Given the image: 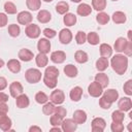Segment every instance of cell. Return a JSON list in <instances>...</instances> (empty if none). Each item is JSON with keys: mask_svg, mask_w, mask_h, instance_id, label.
<instances>
[{"mask_svg": "<svg viewBox=\"0 0 132 132\" xmlns=\"http://www.w3.org/2000/svg\"><path fill=\"white\" fill-rule=\"evenodd\" d=\"M55 112L58 113V114H60L61 117L65 118V117H66V113H67V110H66V108L63 107V106H58V107L55 108Z\"/></svg>", "mask_w": 132, "mask_h": 132, "instance_id": "51", "label": "cell"}, {"mask_svg": "<svg viewBox=\"0 0 132 132\" xmlns=\"http://www.w3.org/2000/svg\"><path fill=\"white\" fill-rule=\"evenodd\" d=\"M11 120L6 116V113H0V129L4 132L11 130Z\"/></svg>", "mask_w": 132, "mask_h": 132, "instance_id": "13", "label": "cell"}, {"mask_svg": "<svg viewBox=\"0 0 132 132\" xmlns=\"http://www.w3.org/2000/svg\"><path fill=\"white\" fill-rule=\"evenodd\" d=\"M51 60L52 62L56 64H61L66 60V54L63 51H56L51 54Z\"/></svg>", "mask_w": 132, "mask_h": 132, "instance_id": "17", "label": "cell"}, {"mask_svg": "<svg viewBox=\"0 0 132 132\" xmlns=\"http://www.w3.org/2000/svg\"><path fill=\"white\" fill-rule=\"evenodd\" d=\"M8 34L11 36V37H18L21 33V28L19 25H15V24H11L8 26Z\"/></svg>", "mask_w": 132, "mask_h": 132, "instance_id": "39", "label": "cell"}, {"mask_svg": "<svg viewBox=\"0 0 132 132\" xmlns=\"http://www.w3.org/2000/svg\"><path fill=\"white\" fill-rule=\"evenodd\" d=\"M72 120L77 124V125H80V124H84L86 123L87 121V112L82 109H77L73 112V117H72Z\"/></svg>", "mask_w": 132, "mask_h": 132, "instance_id": "15", "label": "cell"}, {"mask_svg": "<svg viewBox=\"0 0 132 132\" xmlns=\"http://www.w3.org/2000/svg\"><path fill=\"white\" fill-rule=\"evenodd\" d=\"M74 59H75V61H76L77 63L84 64V63L88 62L89 56H88V54H87L86 52L79 50V51H76V52H75V54H74Z\"/></svg>", "mask_w": 132, "mask_h": 132, "instance_id": "31", "label": "cell"}, {"mask_svg": "<svg viewBox=\"0 0 132 132\" xmlns=\"http://www.w3.org/2000/svg\"><path fill=\"white\" fill-rule=\"evenodd\" d=\"M26 5L30 10H38L41 6V0H26Z\"/></svg>", "mask_w": 132, "mask_h": 132, "instance_id": "38", "label": "cell"}, {"mask_svg": "<svg viewBox=\"0 0 132 132\" xmlns=\"http://www.w3.org/2000/svg\"><path fill=\"white\" fill-rule=\"evenodd\" d=\"M111 104H112V103H110L109 101H107L103 96L99 99V105H100V107L103 108V109H109L110 106H111Z\"/></svg>", "mask_w": 132, "mask_h": 132, "instance_id": "48", "label": "cell"}, {"mask_svg": "<svg viewBox=\"0 0 132 132\" xmlns=\"http://www.w3.org/2000/svg\"><path fill=\"white\" fill-rule=\"evenodd\" d=\"M55 108H56V106L53 102H46V103H44V105L42 107V112L46 116H51L55 112Z\"/></svg>", "mask_w": 132, "mask_h": 132, "instance_id": "40", "label": "cell"}, {"mask_svg": "<svg viewBox=\"0 0 132 132\" xmlns=\"http://www.w3.org/2000/svg\"><path fill=\"white\" fill-rule=\"evenodd\" d=\"M131 34H132V31L129 30V31H128V41H132V36H131Z\"/></svg>", "mask_w": 132, "mask_h": 132, "instance_id": "57", "label": "cell"}, {"mask_svg": "<svg viewBox=\"0 0 132 132\" xmlns=\"http://www.w3.org/2000/svg\"><path fill=\"white\" fill-rule=\"evenodd\" d=\"M51 131H58V132H61L62 129L59 128V126H53V128L51 129Z\"/></svg>", "mask_w": 132, "mask_h": 132, "instance_id": "56", "label": "cell"}, {"mask_svg": "<svg viewBox=\"0 0 132 132\" xmlns=\"http://www.w3.org/2000/svg\"><path fill=\"white\" fill-rule=\"evenodd\" d=\"M111 20L114 24H124L127 21V16L123 11H116L111 15Z\"/></svg>", "mask_w": 132, "mask_h": 132, "instance_id": "27", "label": "cell"}, {"mask_svg": "<svg viewBox=\"0 0 132 132\" xmlns=\"http://www.w3.org/2000/svg\"><path fill=\"white\" fill-rule=\"evenodd\" d=\"M59 76V70L55 66H47L43 73V82L44 85L50 88L54 89L57 87V80Z\"/></svg>", "mask_w": 132, "mask_h": 132, "instance_id": "2", "label": "cell"}, {"mask_svg": "<svg viewBox=\"0 0 132 132\" xmlns=\"http://www.w3.org/2000/svg\"><path fill=\"white\" fill-rule=\"evenodd\" d=\"M110 129L112 132H122V131H124V125H123V123L112 122L110 125Z\"/></svg>", "mask_w": 132, "mask_h": 132, "instance_id": "45", "label": "cell"}, {"mask_svg": "<svg viewBox=\"0 0 132 132\" xmlns=\"http://www.w3.org/2000/svg\"><path fill=\"white\" fill-rule=\"evenodd\" d=\"M108 65H109V62L105 57H101L96 61V68L98 71H101V72L104 71L108 67Z\"/></svg>", "mask_w": 132, "mask_h": 132, "instance_id": "32", "label": "cell"}, {"mask_svg": "<svg viewBox=\"0 0 132 132\" xmlns=\"http://www.w3.org/2000/svg\"><path fill=\"white\" fill-rule=\"evenodd\" d=\"M100 55L101 57H105V58H109L112 55V47L107 44V43H101L100 44Z\"/></svg>", "mask_w": 132, "mask_h": 132, "instance_id": "30", "label": "cell"}, {"mask_svg": "<svg viewBox=\"0 0 132 132\" xmlns=\"http://www.w3.org/2000/svg\"><path fill=\"white\" fill-rule=\"evenodd\" d=\"M69 10V4L65 1H60L56 4V11L59 14H65Z\"/></svg>", "mask_w": 132, "mask_h": 132, "instance_id": "33", "label": "cell"}, {"mask_svg": "<svg viewBox=\"0 0 132 132\" xmlns=\"http://www.w3.org/2000/svg\"><path fill=\"white\" fill-rule=\"evenodd\" d=\"M43 35L47 38V39H52L54 38L56 35H57V32L54 30V29H50V28H45L43 31H42Z\"/></svg>", "mask_w": 132, "mask_h": 132, "instance_id": "47", "label": "cell"}, {"mask_svg": "<svg viewBox=\"0 0 132 132\" xmlns=\"http://www.w3.org/2000/svg\"><path fill=\"white\" fill-rule=\"evenodd\" d=\"M76 15L74 13H71V12H67L64 14V18H63V22L64 24L66 25V27H71V26H74L76 24Z\"/></svg>", "mask_w": 132, "mask_h": 132, "instance_id": "25", "label": "cell"}, {"mask_svg": "<svg viewBox=\"0 0 132 132\" xmlns=\"http://www.w3.org/2000/svg\"><path fill=\"white\" fill-rule=\"evenodd\" d=\"M7 101H8V95L3 92H0V103H4Z\"/></svg>", "mask_w": 132, "mask_h": 132, "instance_id": "54", "label": "cell"}, {"mask_svg": "<svg viewBox=\"0 0 132 132\" xmlns=\"http://www.w3.org/2000/svg\"><path fill=\"white\" fill-rule=\"evenodd\" d=\"M43 1H44V2H46V3H48V2H52L53 0H43Z\"/></svg>", "mask_w": 132, "mask_h": 132, "instance_id": "60", "label": "cell"}, {"mask_svg": "<svg viewBox=\"0 0 132 132\" xmlns=\"http://www.w3.org/2000/svg\"><path fill=\"white\" fill-rule=\"evenodd\" d=\"M47 100H48V97H47V95L44 92H38V93H36V95H35V101L37 103L44 104V103L47 102Z\"/></svg>", "mask_w": 132, "mask_h": 132, "instance_id": "43", "label": "cell"}, {"mask_svg": "<svg viewBox=\"0 0 132 132\" xmlns=\"http://www.w3.org/2000/svg\"><path fill=\"white\" fill-rule=\"evenodd\" d=\"M118 107L120 110L122 111H129L132 108V101L130 99V97H123L121 99H119L118 102Z\"/></svg>", "mask_w": 132, "mask_h": 132, "instance_id": "12", "label": "cell"}, {"mask_svg": "<svg viewBox=\"0 0 132 132\" xmlns=\"http://www.w3.org/2000/svg\"><path fill=\"white\" fill-rule=\"evenodd\" d=\"M36 18H37V21H38L39 23H41V24H46V23H48V22L52 20V14H51V12H50L48 10H46V9H41L40 11H38Z\"/></svg>", "mask_w": 132, "mask_h": 132, "instance_id": "19", "label": "cell"}, {"mask_svg": "<svg viewBox=\"0 0 132 132\" xmlns=\"http://www.w3.org/2000/svg\"><path fill=\"white\" fill-rule=\"evenodd\" d=\"M16 18H18V22H19V24L24 25V26H25V25L27 26V25L31 24V23H32V20H33V16H32L31 12L26 11V10L19 12Z\"/></svg>", "mask_w": 132, "mask_h": 132, "instance_id": "9", "label": "cell"}, {"mask_svg": "<svg viewBox=\"0 0 132 132\" xmlns=\"http://www.w3.org/2000/svg\"><path fill=\"white\" fill-rule=\"evenodd\" d=\"M88 92H89L90 96H92V97H100L102 95V93H103V88L100 86L99 82L94 80L93 82H91L89 85Z\"/></svg>", "mask_w": 132, "mask_h": 132, "instance_id": "5", "label": "cell"}, {"mask_svg": "<svg viewBox=\"0 0 132 132\" xmlns=\"http://www.w3.org/2000/svg\"><path fill=\"white\" fill-rule=\"evenodd\" d=\"M124 119H125V114H124V111H122V110H120V109L112 111V113H111V120H112V122L123 123Z\"/></svg>", "mask_w": 132, "mask_h": 132, "instance_id": "37", "label": "cell"}, {"mask_svg": "<svg viewBox=\"0 0 132 132\" xmlns=\"http://www.w3.org/2000/svg\"><path fill=\"white\" fill-rule=\"evenodd\" d=\"M8 22V16L6 15V13L0 12V28H3L7 25Z\"/></svg>", "mask_w": 132, "mask_h": 132, "instance_id": "49", "label": "cell"}, {"mask_svg": "<svg viewBox=\"0 0 132 132\" xmlns=\"http://www.w3.org/2000/svg\"><path fill=\"white\" fill-rule=\"evenodd\" d=\"M110 20V16L104 12V11H100L97 15H96V21L99 25H106Z\"/></svg>", "mask_w": 132, "mask_h": 132, "instance_id": "34", "label": "cell"}, {"mask_svg": "<svg viewBox=\"0 0 132 132\" xmlns=\"http://www.w3.org/2000/svg\"><path fill=\"white\" fill-rule=\"evenodd\" d=\"M7 87V80L5 77L0 76V91H3Z\"/></svg>", "mask_w": 132, "mask_h": 132, "instance_id": "52", "label": "cell"}, {"mask_svg": "<svg viewBox=\"0 0 132 132\" xmlns=\"http://www.w3.org/2000/svg\"><path fill=\"white\" fill-rule=\"evenodd\" d=\"M128 63H129L128 57L125 55H122V54L114 55L110 61V65H111L112 70L119 75H122L127 71Z\"/></svg>", "mask_w": 132, "mask_h": 132, "instance_id": "1", "label": "cell"}, {"mask_svg": "<svg viewBox=\"0 0 132 132\" xmlns=\"http://www.w3.org/2000/svg\"><path fill=\"white\" fill-rule=\"evenodd\" d=\"M7 111H8V105L6 104V102L0 103V113H7Z\"/></svg>", "mask_w": 132, "mask_h": 132, "instance_id": "53", "label": "cell"}, {"mask_svg": "<svg viewBox=\"0 0 132 132\" xmlns=\"http://www.w3.org/2000/svg\"><path fill=\"white\" fill-rule=\"evenodd\" d=\"M124 92L128 95V96H131L132 95V79H128L125 84H124Z\"/></svg>", "mask_w": 132, "mask_h": 132, "instance_id": "46", "label": "cell"}, {"mask_svg": "<svg viewBox=\"0 0 132 132\" xmlns=\"http://www.w3.org/2000/svg\"><path fill=\"white\" fill-rule=\"evenodd\" d=\"M7 68L12 73H19L21 71V63L16 59H10L7 62Z\"/></svg>", "mask_w": 132, "mask_h": 132, "instance_id": "23", "label": "cell"}, {"mask_svg": "<svg viewBox=\"0 0 132 132\" xmlns=\"http://www.w3.org/2000/svg\"><path fill=\"white\" fill-rule=\"evenodd\" d=\"M82 96V89L80 87H74L71 89L70 93H69V97L72 101L74 102H78L81 99Z\"/></svg>", "mask_w": 132, "mask_h": 132, "instance_id": "22", "label": "cell"}, {"mask_svg": "<svg viewBox=\"0 0 132 132\" xmlns=\"http://www.w3.org/2000/svg\"><path fill=\"white\" fill-rule=\"evenodd\" d=\"M9 92L11 97L15 98L16 96H19L20 94L23 93V86L20 81H12L9 86Z\"/></svg>", "mask_w": 132, "mask_h": 132, "instance_id": "16", "label": "cell"}, {"mask_svg": "<svg viewBox=\"0 0 132 132\" xmlns=\"http://www.w3.org/2000/svg\"><path fill=\"white\" fill-rule=\"evenodd\" d=\"M123 53L127 57H130L132 55V41H128L127 42V45H126V47H125Z\"/></svg>", "mask_w": 132, "mask_h": 132, "instance_id": "50", "label": "cell"}, {"mask_svg": "<svg viewBox=\"0 0 132 132\" xmlns=\"http://www.w3.org/2000/svg\"><path fill=\"white\" fill-rule=\"evenodd\" d=\"M35 62H36V65L38 67H45L48 63V58L46 56V54H42V53H39L36 57H35Z\"/></svg>", "mask_w": 132, "mask_h": 132, "instance_id": "29", "label": "cell"}, {"mask_svg": "<svg viewBox=\"0 0 132 132\" xmlns=\"http://www.w3.org/2000/svg\"><path fill=\"white\" fill-rule=\"evenodd\" d=\"M63 70H64V73L66 74V76L71 77V78L76 77V76H77V73H78L77 68H76L74 65H72V64H68V65H66V66L64 67Z\"/></svg>", "mask_w": 132, "mask_h": 132, "instance_id": "28", "label": "cell"}, {"mask_svg": "<svg viewBox=\"0 0 132 132\" xmlns=\"http://www.w3.org/2000/svg\"><path fill=\"white\" fill-rule=\"evenodd\" d=\"M92 131L93 132H103L106 127V122L102 118H95L92 121Z\"/></svg>", "mask_w": 132, "mask_h": 132, "instance_id": "7", "label": "cell"}, {"mask_svg": "<svg viewBox=\"0 0 132 132\" xmlns=\"http://www.w3.org/2000/svg\"><path fill=\"white\" fill-rule=\"evenodd\" d=\"M30 104V100L26 94H20L19 96L15 97V105L19 108H26Z\"/></svg>", "mask_w": 132, "mask_h": 132, "instance_id": "14", "label": "cell"}, {"mask_svg": "<svg viewBox=\"0 0 132 132\" xmlns=\"http://www.w3.org/2000/svg\"><path fill=\"white\" fill-rule=\"evenodd\" d=\"M75 40L77 44H84L87 41V34L84 31H78L75 35Z\"/></svg>", "mask_w": 132, "mask_h": 132, "instance_id": "44", "label": "cell"}, {"mask_svg": "<svg viewBox=\"0 0 132 132\" xmlns=\"http://www.w3.org/2000/svg\"><path fill=\"white\" fill-rule=\"evenodd\" d=\"M64 120L63 117H61L60 114L54 112L53 116L51 114V119H50V122H51V125L52 126H61V123L62 121Z\"/></svg>", "mask_w": 132, "mask_h": 132, "instance_id": "41", "label": "cell"}, {"mask_svg": "<svg viewBox=\"0 0 132 132\" xmlns=\"http://www.w3.org/2000/svg\"><path fill=\"white\" fill-rule=\"evenodd\" d=\"M111 1H118V0H111Z\"/></svg>", "mask_w": 132, "mask_h": 132, "instance_id": "61", "label": "cell"}, {"mask_svg": "<svg viewBox=\"0 0 132 132\" xmlns=\"http://www.w3.org/2000/svg\"><path fill=\"white\" fill-rule=\"evenodd\" d=\"M25 78L30 84H36L41 79V71L36 68H30L25 72Z\"/></svg>", "mask_w": 132, "mask_h": 132, "instance_id": "3", "label": "cell"}, {"mask_svg": "<svg viewBox=\"0 0 132 132\" xmlns=\"http://www.w3.org/2000/svg\"><path fill=\"white\" fill-rule=\"evenodd\" d=\"M127 42H128V40H126V38H124V37L117 38V40L114 42V45H113L114 51L118 52V53H123L126 45H127Z\"/></svg>", "mask_w": 132, "mask_h": 132, "instance_id": "24", "label": "cell"}, {"mask_svg": "<svg viewBox=\"0 0 132 132\" xmlns=\"http://www.w3.org/2000/svg\"><path fill=\"white\" fill-rule=\"evenodd\" d=\"M18 57L23 62H29V61H31L33 59L34 55H33V53L30 50H28V48H22V50H20V52L18 54Z\"/></svg>", "mask_w": 132, "mask_h": 132, "instance_id": "20", "label": "cell"}, {"mask_svg": "<svg viewBox=\"0 0 132 132\" xmlns=\"http://www.w3.org/2000/svg\"><path fill=\"white\" fill-rule=\"evenodd\" d=\"M4 10L8 14H14V13H16V6L14 5L13 2L8 1V2L4 3Z\"/></svg>", "mask_w": 132, "mask_h": 132, "instance_id": "42", "label": "cell"}, {"mask_svg": "<svg viewBox=\"0 0 132 132\" xmlns=\"http://www.w3.org/2000/svg\"><path fill=\"white\" fill-rule=\"evenodd\" d=\"M61 129L64 132H73L77 129V124L72 119H65L61 123Z\"/></svg>", "mask_w": 132, "mask_h": 132, "instance_id": "8", "label": "cell"}, {"mask_svg": "<svg viewBox=\"0 0 132 132\" xmlns=\"http://www.w3.org/2000/svg\"><path fill=\"white\" fill-rule=\"evenodd\" d=\"M92 7L97 11H102L106 7V0H92Z\"/></svg>", "mask_w": 132, "mask_h": 132, "instance_id": "35", "label": "cell"}, {"mask_svg": "<svg viewBox=\"0 0 132 132\" xmlns=\"http://www.w3.org/2000/svg\"><path fill=\"white\" fill-rule=\"evenodd\" d=\"M4 66V61L2 59H0V68H2Z\"/></svg>", "mask_w": 132, "mask_h": 132, "instance_id": "58", "label": "cell"}, {"mask_svg": "<svg viewBox=\"0 0 132 132\" xmlns=\"http://www.w3.org/2000/svg\"><path fill=\"white\" fill-rule=\"evenodd\" d=\"M103 97H104L107 101H109L110 103H113V102H116V101L119 99V93H118V91L114 90V89H107L106 91H104Z\"/></svg>", "mask_w": 132, "mask_h": 132, "instance_id": "18", "label": "cell"}, {"mask_svg": "<svg viewBox=\"0 0 132 132\" xmlns=\"http://www.w3.org/2000/svg\"><path fill=\"white\" fill-rule=\"evenodd\" d=\"M76 12H77V14L80 15V16H87V15L91 14V12H92V7H91L89 4H87V3H80V4L77 6V8H76Z\"/></svg>", "mask_w": 132, "mask_h": 132, "instance_id": "21", "label": "cell"}, {"mask_svg": "<svg viewBox=\"0 0 132 132\" xmlns=\"http://www.w3.org/2000/svg\"><path fill=\"white\" fill-rule=\"evenodd\" d=\"M25 33L26 35L29 37V38H32V39H35V38H38L40 33H41V30L39 28L38 25L36 24H29L26 26L25 28Z\"/></svg>", "mask_w": 132, "mask_h": 132, "instance_id": "4", "label": "cell"}, {"mask_svg": "<svg viewBox=\"0 0 132 132\" xmlns=\"http://www.w3.org/2000/svg\"><path fill=\"white\" fill-rule=\"evenodd\" d=\"M70 1H72V2H74V3H78V2H80L81 0H70Z\"/></svg>", "mask_w": 132, "mask_h": 132, "instance_id": "59", "label": "cell"}, {"mask_svg": "<svg viewBox=\"0 0 132 132\" xmlns=\"http://www.w3.org/2000/svg\"><path fill=\"white\" fill-rule=\"evenodd\" d=\"M95 80H96L97 82H99L100 86H101L103 89H104V88H107V86H108V84H109V78H108V76H107L105 73H103V72H100V73L96 74V75H95Z\"/></svg>", "mask_w": 132, "mask_h": 132, "instance_id": "26", "label": "cell"}, {"mask_svg": "<svg viewBox=\"0 0 132 132\" xmlns=\"http://www.w3.org/2000/svg\"><path fill=\"white\" fill-rule=\"evenodd\" d=\"M87 41L91 44V45H97L100 41V38H99V35L96 33V32H90L88 35H87Z\"/></svg>", "mask_w": 132, "mask_h": 132, "instance_id": "36", "label": "cell"}, {"mask_svg": "<svg viewBox=\"0 0 132 132\" xmlns=\"http://www.w3.org/2000/svg\"><path fill=\"white\" fill-rule=\"evenodd\" d=\"M29 132H41V128L38 126H32L29 128Z\"/></svg>", "mask_w": 132, "mask_h": 132, "instance_id": "55", "label": "cell"}, {"mask_svg": "<svg viewBox=\"0 0 132 132\" xmlns=\"http://www.w3.org/2000/svg\"><path fill=\"white\" fill-rule=\"evenodd\" d=\"M50 100L51 102H53L54 104H57V105H60L64 102L65 100V95H64V92L62 90H55L52 92L51 96H50Z\"/></svg>", "mask_w": 132, "mask_h": 132, "instance_id": "6", "label": "cell"}, {"mask_svg": "<svg viewBox=\"0 0 132 132\" xmlns=\"http://www.w3.org/2000/svg\"><path fill=\"white\" fill-rule=\"evenodd\" d=\"M59 40L63 44H68L72 40V33L69 29L64 28L59 32Z\"/></svg>", "mask_w": 132, "mask_h": 132, "instance_id": "10", "label": "cell"}, {"mask_svg": "<svg viewBox=\"0 0 132 132\" xmlns=\"http://www.w3.org/2000/svg\"><path fill=\"white\" fill-rule=\"evenodd\" d=\"M37 50L39 53L47 54L51 51V42L47 38H40L37 42Z\"/></svg>", "mask_w": 132, "mask_h": 132, "instance_id": "11", "label": "cell"}]
</instances>
